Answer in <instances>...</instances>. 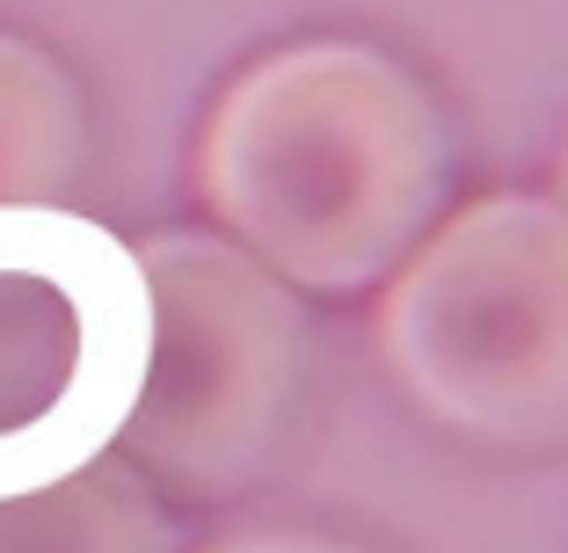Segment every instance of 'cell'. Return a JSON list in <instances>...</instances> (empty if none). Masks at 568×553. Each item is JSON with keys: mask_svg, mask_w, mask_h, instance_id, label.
Segmentation results:
<instances>
[{"mask_svg": "<svg viewBox=\"0 0 568 553\" xmlns=\"http://www.w3.org/2000/svg\"><path fill=\"white\" fill-rule=\"evenodd\" d=\"M561 204H568V153H561Z\"/></svg>", "mask_w": 568, "mask_h": 553, "instance_id": "cell-8", "label": "cell"}, {"mask_svg": "<svg viewBox=\"0 0 568 553\" xmlns=\"http://www.w3.org/2000/svg\"><path fill=\"white\" fill-rule=\"evenodd\" d=\"M204 553H372L357 539H335V532H300V524H270V532H241V539H219Z\"/></svg>", "mask_w": 568, "mask_h": 553, "instance_id": "cell-7", "label": "cell"}, {"mask_svg": "<svg viewBox=\"0 0 568 553\" xmlns=\"http://www.w3.org/2000/svg\"><path fill=\"white\" fill-rule=\"evenodd\" d=\"M153 342L139 248L67 204L0 212V495L118 452Z\"/></svg>", "mask_w": 568, "mask_h": 553, "instance_id": "cell-4", "label": "cell"}, {"mask_svg": "<svg viewBox=\"0 0 568 553\" xmlns=\"http://www.w3.org/2000/svg\"><path fill=\"white\" fill-rule=\"evenodd\" d=\"M139 269L153 342L118 452L183 495L263 481L314 393L306 299L226 234H153Z\"/></svg>", "mask_w": 568, "mask_h": 553, "instance_id": "cell-3", "label": "cell"}, {"mask_svg": "<svg viewBox=\"0 0 568 553\" xmlns=\"http://www.w3.org/2000/svg\"><path fill=\"white\" fill-rule=\"evenodd\" d=\"M88 168V110L44 44L0 30V212L67 204Z\"/></svg>", "mask_w": 568, "mask_h": 553, "instance_id": "cell-6", "label": "cell"}, {"mask_svg": "<svg viewBox=\"0 0 568 553\" xmlns=\"http://www.w3.org/2000/svg\"><path fill=\"white\" fill-rule=\"evenodd\" d=\"M379 350L430 422L496 444H568V204L503 190L452 204L379 285Z\"/></svg>", "mask_w": 568, "mask_h": 553, "instance_id": "cell-2", "label": "cell"}, {"mask_svg": "<svg viewBox=\"0 0 568 553\" xmlns=\"http://www.w3.org/2000/svg\"><path fill=\"white\" fill-rule=\"evenodd\" d=\"M197 190L219 234L292 291H379L459 190V139L416 66L357 37L255 59L212 102Z\"/></svg>", "mask_w": 568, "mask_h": 553, "instance_id": "cell-1", "label": "cell"}, {"mask_svg": "<svg viewBox=\"0 0 568 553\" xmlns=\"http://www.w3.org/2000/svg\"><path fill=\"white\" fill-rule=\"evenodd\" d=\"M0 553H175V518L124 452L30 495H0Z\"/></svg>", "mask_w": 568, "mask_h": 553, "instance_id": "cell-5", "label": "cell"}]
</instances>
